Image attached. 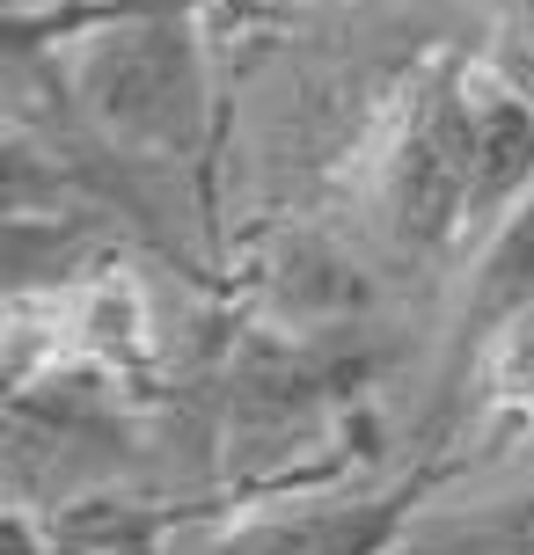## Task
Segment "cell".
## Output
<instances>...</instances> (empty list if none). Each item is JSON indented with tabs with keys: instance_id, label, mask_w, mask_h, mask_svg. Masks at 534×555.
Returning <instances> with one entry per match:
<instances>
[{
	"instance_id": "cell-1",
	"label": "cell",
	"mask_w": 534,
	"mask_h": 555,
	"mask_svg": "<svg viewBox=\"0 0 534 555\" xmlns=\"http://www.w3.org/2000/svg\"><path fill=\"white\" fill-rule=\"evenodd\" d=\"M534 197V111L476 52H440L373 168V205L395 249L424 263L483 249Z\"/></svg>"
},
{
	"instance_id": "cell-2",
	"label": "cell",
	"mask_w": 534,
	"mask_h": 555,
	"mask_svg": "<svg viewBox=\"0 0 534 555\" xmlns=\"http://www.w3.org/2000/svg\"><path fill=\"white\" fill-rule=\"evenodd\" d=\"M469 453L424 461V468L395 475V482H344V490H279V498H250L220 512L205 504L183 519L169 555H395L424 519L432 490L461 468Z\"/></svg>"
},
{
	"instance_id": "cell-3",
	"label": "cell",
	"mask_w": 534,
	"mask_h": 555,
	"mask_svg": "<svg viewBox=\"0 0 534 555\" xmlns=\"http://www.w3.org/2000/svg\"><path fill=\"white\" fill-rule=\"evenodd\" d=\"M447 388L461 402V453H498L534 424V197L469 263Z\"/></svg>"
},
{
	"instance_id": "cell-4",
	"label": "cell",
	"mask_w": 534,
	"mask_h": 555,
	"mask_svg": "<svg viewBox=\"0 0 534 555\" xmlns=\"http://www.w3.org/2000/svg\"><path fill=\"white\" fill-rule=\"evenodd\" d=\"M205 504H140V498H88L37 519V504H8V555H169L176 527Z\"/></svg>"
},
{
	"instance_id": "cell-5",
	"label": "cell",
	"mask_w": 534,
	"mask_h": 555,
	"mask_svg": "<svg viewBox=\"0 0 534 555\" xmlns=\"http://www.w3.org/2000/svg\"><path fill=\"white\" fill-rule=\"evenodd\" d=\"M395 555H534V482L454 519H418Z\"/></svg>"
},
{
	"instance_id": "cell-6",
	"label": "cell",
	"mask_w": 534,
	"mask_h": 555,
	"mask_svg": "<svg viewBox=\"0 0 534 555\" xmlns=\"http://www.w3.org/2000/svg\"><path fill=\"white\" fill-rule=\"evenodd\" d=\"M476 59L534 111V0H491V23H483Z\"/></svg>"
},
{
	"instance_id": "cell-7",
	"label": "cell",
	"mask_w": 534,
	"mask_h": 555,
	"mask_svg": "<svg viewBox=\"0 0 534 555\" xmlns=\"http://www.w3.org/2000/svg\"><path fill=\"white\" fill-rule=\"evenodd\" d=\"M59 8H81V0H15V15H59Z\"/></svg>"
}]
</instances>
